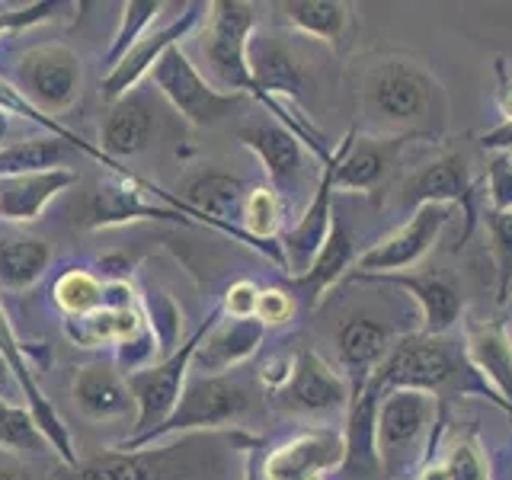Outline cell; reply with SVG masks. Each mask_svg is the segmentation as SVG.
Returning a JSON list of instances; mask_svg holds the SVG:
<instances>
[{"mask_svg":"<svg viewBox=\"0 0 512 480\" xmlns=\"http://www.w3.org/2000/svg\"><path fill=\"white\" fill-rule=\"evenodd\" d=\"M256 445L263 442L244 429L186 432L135 452L109 448L103 455L80 461L77 468H64L58 480H224L228 455L250 452Z\"/></svg>","mask_w":512,"mask_h":480,"instance_id":"obj_1","label":"cell"},{"mask_svg":"<svg viewBox=\"0 0 512 480\" xmlns=\"http://www.w3.org/2000/svg\"><path fill=\"white\" fill-rule=\"evenodd\" d=\"M362 106L391 138L439 135L445 122V93L420 61L384 58L362 80Z\"/></svg>","mask_w":512,"mask_h":480,"instance_id":"obj_2","label":"cell"},{"mask_svg":"<svg viewBox=\"0 0 512 480\" xmlns=\"http://www.w3.org/2000/svg\"><path fill=\"white\" fill-rule=\"evenodd\" d=\"M372 375L378 378L384 391L410 388V391H426L432 397L436 394H484L493 404L503 407V400L496 397L484 384V378L471 368L468 356H464V346L452 343L448 336H429V333L400 336Z\"/></svg>","mask_w":512,"mask_h":480,"instance_id":"obj_3","label":"cell"},{"mask_svg":"<svg viewBox=\"0 0 512 480\" xmlns=\"http://www.w3.org/2000/svg\"><path fill=\"white\" fill-rule=\"evenodd\" d=\"M445 416L439 400L426 391H384L378 407V455L381 471L391 480H416L436 461Z\"/></svg>","mask_w":512,"mask_h":480,"instance_id":"obj_4","label":"cell"},{"mask_svg":"<svg viewBox=\"0 0 512 480\" xmlns=\"http://www.w3.org/2000/svg\"><path fill=\"white\" fill-rule=\"evenodd\" d=\"M250 410V391L244 381L231 375H199L189 378L186 388L176 400L173 413L157 429L144 432L138 439H122L116 448L135 452V448L154 445L170 436H186V432H221Z\"/></svg>","mask_w":512,"mask_h":480,"instance_id":"obj_5","label":"cell"},{"mask_svg":"<svg viewBox=\"0 0 512 480\" xmlns=\"http://www.w3.org/2000/svg\"><path fill=\"white\" fill-rule=\"evenodd\" d=\"M253 32H256V13L250 4H240V0H215V4H208L202 55L208 74H212V84L218 90L256 96V84L247 61Z\"/></svg>","mask_w":512,"mask_h":480,"instance_id":"obj_6","label":"cell"},{"mask_svg":"<svg viewBox=\"0 0 512 480\" xmlns=\"http://www.w3.org/2000/svg\"><path fill=\"white\" fill-rule=\"evenodd\" d=\"M218 317H221V308H215L212 314H208L199 324V330L192 333L186 343L176 346L167 359L141 368V372L125 375L128 391H132V397H135V426L125 439H138V436H144V432L157 429L173 413L176 400H180L186 381H189V368H192V356H196V346L202 343V336L208 333V327H212Z\"/></svg>","mask_w":512,"mask_h":480,"instance_id":"obj_7","label":"cell"},{"mask_svg":"<svg viewBox=\"0 0 512 480\" xmlns=\"http://www.w3.org/2000/svg\"><path fill=\"white\" fill-rule=\"evenodd\" d=\"M151 80L160 90V96H164V100L196 128H208V125L221 122L231 109H237L247 100L244 93L218 90L212 80L192 64L183 45H173L170 52H164V58L154 64Z\"/></svg>","mask_w":512,"mask_h":480,"instance_id":"obj_8","label":"cell"},{"mask_svg":"<svg viewBox=\"0 0 512 480\" xmlns=\"http://www.w3.org/2000/svg\"><path fill=\"white\" fill-rule=\"evenodd\" d=\"M452 218H455L452 205L416 208L407 224H400L394 234H388L384 240H378L375 247H368L365 253L356 256V263H352V272L346 279L365 282L378 276H394V272L416 266L432 250V244H436L439 234L445 231V224Z\"/></svg>","mask_w":512,"mask_h":480,"instance_id":"obj_9","label":"cell"},{"mask_svg":"<svg viewBox=\"0 0 512 480\" xmlns=\"http://www.w3.org/2000/svg\"><path fill=\"white\" fill-rule=\"evenodd\" d=\"M84 84V71H80V58L68 45H36L20 58V93L45 116H58L68 112Z\"/></svg>","mask_w":512,"mask_h":480,"instance_id":"obj_10","label":"cell"},{"mask_svg":"<svg viewBox=\"0 0 512 480\" xmlns=\"http://www.w3.org/2000/svg\"><path fill=\"white\" fill-rule=\"evenodd\" d=\"M356 135H359L356 128H349V132L340 138V144H336L333 154L327 157V164L320 167V176H317V186L311 192L308 208H304L301 218L279 237V247L285 253L288 276H292V279L301 276V272L311 266V260L317 256V250L324 247V240L330 234V224H333V208H330L333 176H336V167L343 164L346 151L352 148V141H356Z\"/></svg>","mask_w":512,"mask_h":480,"instance_id":"obj_11","label":"cell"},{"mask_svg":"<svg viewBox=\"0 0 512 480\" xmlns=\"http://www.w3.org/2000/svg\"><path fill=\"white\" fill-rule=\"evenodd\" d=\"M144 218H160V221H180L192 224L186 215H180L170 205L154 202V186L138 180L135 173H112V180L96 186L84 205V218L80 224L90 231L100 228H119V224H132Z\"/></svg>","mask_w":512,"mask_h":480,"instance_id":"obj_12","label":"cell"},{"mask_svg":"<svg viewBox=\"0 0 512 480\" xmlns=\"http://www.w3.org/2000/svg\"><path fill=\"white\" fill-rule=\"evenodd\" d=\"M0 359L7 362V368L13 372L16 384H20V391L26 397V407L29 413L36 416L39 429L45 432L48 445H52V452L61 458L64 468H77V452H74V439H71V429L64 426V420L58 416L55 404L45 397L42 384L36 378L29 365V356H26V346L20 343V336H16L13 324H10V314L4 311V304H0Z\"/></svg>","mask_w":512,"mask_h":480,"instance_id":"obj_13","label":"cell"},{"mask_svg":"<svg viewBox=\"0 0 512 480\" xmlns=\"http://www.w3.org/2000/svg\"><path fill=\"white\" fill-rule=\"evenodd\" d=\"M352 388L340 372H333V365L314 352L311 346L295 349V365L288 375L285 388L272 394L276 407L285 413H330L349 407Z\"/></svg>","mask_w":512,"mask_h":480,"instance_id":"obj_14","label":"cell"},{"mask_svg":"<svg viewBox=\"0 0 512 480\" xmlns=\"http://www.w3.org/2000/svg\"><path fill=\"white\" fill-rule=\"evenodd\" d=\"M381 397L384 388L375 375H368V381L362 384H352L346 426H343V464L336 471L346 480H375L381 474V455H378Z\"/></svg>","mask_w":512,"mask_h":480,"instance_id":"obj_15","label":"cell"},{"mask_svg":"<svg viewBox=\"0 0 512 480\" xmlns=\"http://www.w3.org/2000/svg\"><path fill=\"white\" fill-rule=\"evenodd\" d=\"M205 10L208 7H202V4H186L183 13L176 16L173 23L148 32L141 42H135L132 48H128L125 58L112 71H106V77H103V100L106 103L125 100V96L138 87V80L154 71V64L164 58V52H170L173 45H183V39L199 26Z\"/></svg>","mask_w":512,"mask_h":480,"instance_id":"obj_16","label":"cell"},{"mask_svg":"<svg viewBox=\"0 0 512 480\" xmlns=\"http://www.w3.org/2000/svg\"><path fill=\"white\" fill-rule=\"evenodd\" d=\"M400 205H404L407 212H416V208H423V205L461 208L464 221H468L464 237H468L474 221H477V212H474V180L468 173V164H464V157L461 154H442L436 160H429L420 173H413L404 183Z\"/></svg>","mask_w":512,"mask_h":480,"instance_id":"obj_17","label":"cell"},{"mask_svg":"<svg viewBox=\"0 0 512 480\" xmlns=\"http://www.w3.org/2000/svg\"><path fill=\"white\" fill-rule=\"evenodd\" d=\"M343 432L308 429L285 439L260 461L263 480H320L324 471H340Z\"/></svg>","mask_w":512,"mask_h":480,"instance_id":"obj_18","label":"cell"},{"mask_svg":"<svg viewBox=\"0 0 512 480\" xmlns=\"http://www.w3.org/2000/svg\"><path fill=\"white\" fill-rule=\"evenodd\" d=\"M372 282L384 285H397L410 292L420 304L423 314V333L429 336H445L458 324L464 298H461V285L452 272L432 269V272H394V276H378Z\"/></svg>","mask_w":512,"mask_h":480,"instance_id":"obj_19","label":"cell"},{"mask_svg":"<svg viewBox=\"0 0 512 480\" xmlns=\"http://www.w3.org/2000/svg\"><path fill=\"white\" fill-rule=\"evenodd\" d=\"M240 144L256 154L272 189L282 196H295L304 180V144L285 125H247L237 132Z\"/></svg>","mask_w":512,"mask_h":480,"instance_id":"obj_20","label":"cell"},{"mask_svg":"<svg viewBox=\"0 0 512 480\" xmlns=\"http://www.w3.org/2000/svg\"><path fill=\"white\" fill-rule=\"evenodd\" d=\"M266 327L256 317L247 320H231V317H218L208 333L202 336V343L196 346V356H192V368L199 375H228L237 365H244L253 359L263 346Z\"/></svg>","mask_w":512,"mask_h":480,"instance_id":"obj_21","label":"cell"},{"mask_svg":"<svg viewBox=\"0 0 512 480\" xmlns=\"http://www.w3.org/2000/svg\"><path fill=\"white\" fill-rule=\"evenodd\" d=\"M464 356L512 413V336L500 320H480L464 333Z\"/></svg>","mask_w":512,"mask_h":480,"instance_id":"obj_22","label":"cell"},{"mask_svg":"<svg viewBox=\"0 0 512 480\" xmlns=\"http://www.w3.org/2000/svg\"><path fill=\"white\" fill-rule=\"evenodd\" d=\"M77 183V173L68 167H55L45 173L7 176L0 180V221L10 224H32L39 221L48 202L58 199L64 189Z\"/></svg>","mask_w":512,"mask_h":480,"instance_id":"obj_23","label":"cell"},{"mask_svg":"<svg viewBox=\"0 0 512 480\" xmlns=\"http://www.w3.org/2000/svg\"><path fill=\"white\" fill-rule=\"evenodd\" d=\"M352 263H356V240H352V231L346 228V221L333 215L324 247L317 250L311 266L304 269L301 276H295L292 282L298 285L304 301H308V308H317V304L327 298L330 288L340 285L349 276Z\"/></svg>","mask_w":512,"mask_h":480,"instance_id":"obj_24","label":"cell"},{"mask_svg":"<svg viewBox=\"0 0 512 480\" xmlns=\"http://www.w3.org/2000/svg\"><path fill=\"white\" fill-rule=\"evenodd\" d=\"M407 138H391V135H365L352 141L346 151L343 164L336 167L333 176V192H375L384 176H388L397 148Z\"/></svg>","mask_w":512,"mask_h":480,"instance_id":"obj_25","label":"cell"},{"mask_svg":"<svg viewBox=\"0 0 512 480\" xmlns=\"http://www.w3.org/2000/svg\"><path fill=\"white\" fill-rule=\"evenodd\" d=\"M74 400L90 420H122V416L135 413V397L128 391L125 375L109 362L80 368L74 378Z\"/></svg>","mask_w":512,"mask_h":480,"instance_id":"obj_26","label":"cell"},{"mask_svg":"<svg viewBox=\"0 0 512 480\" xmlns=\"http://www.w3.org/2000/svg\"><path fill=\"white\" fill-rule=\"evenodd\" d=\"M391 346V330L378 324L375 317H346L340 330H336V352H340V362L352 372V384L368 381V375L384 362Z\"/></svg>","mask_w":512,"mask_h":480,"instance_id":"obj_27","label":"cell"},{"mask_svg":"<svg viewBox=\"0 0 512 480\" xmlns=\"http://www.w3.org/2000/svg\"><path fill=\"white\" fill-rule=\"evenodd\" d=\"M154 132V116L148 103L141 96H125L119 103H109V112L100 128V151L116 160V157H132L148 148Z\"/></svg>","mask_w":512,"mask_h":480,"instance_id":"obj_28","label":"cell"},{"mask_svg":"<svg viewBox=\"0 0 512 480\" xmlns=\"http://www.w3.org/2000/svg\"><path fill=\"white\" fill-rule=\"evenodd\" d=\"M144 330V314H141V301L135 308H112L103 304L87 317H74L64 320V333L71 336L77 346H122L125 340H132Z\"/></svg>","mask_w":512,"mask_h":480,"instance_id":"obj_29","label":"cell"},{"mask_svg":"<svg viewBox=\"0 0 512 480\" xmlns=\"http://www.w3.org/2000/svg\"><path fill=\"white\" fill-rule=\"evenodd\" d=\"M48 263H52V247L45 240L26 234L0 237V288L7 292H26L29 285H36Z\"/></svg>","mask_w":512,"mask_h":480,"instance_id":"obj_30","label":"cell"},{"mask_svg":"<svg viewBox=\"0 0 512 480\" xmlns=\"http://www.w3.org/2000/svg\"><path fill=\"white\" fill-rule=\"evenodd\" d=\"M276 10L295 32L327 45L340 42L349 20L346 4H336V0H285V4H276Z\"/></svg>","mask_w":512,"mask_h":480,"instance_id":"obj_31","label":"cell"},{"mask_svg":"<svg viewBox=\"0 0 512 480\" xmlns=\"http://www.w3.org/2000/svg\"><path fill=\"white\" fill-rule=\"evenodd\" d=\"M0 112H7V116H16V119H26V122H36V125L48 128V132H52V138H58V141H64V144H71V148L84 151V154L93 157V160H100V164L109 167L112 173H128V170L119 167V160H109L100 148H96V144L84 141L77 132H71V128H64V125H58L52 116H45V112H39V109L32 106V103L26 100V96L20 93V87H13L7 77H0Z\"/></svg>","mask_w":512,"mask_h":480,"instance_id":"obj_32","label":"cell"},{"mask_svg":"<svg viewBox=\"0 0 512 480\" xmlns=\"http://www.w3.org/2000/svg\"><path fill=\"white\" fill-rule=\"evenodd\" d=\"M64 164V141L58 138H23L0 148V180L26 173H45Z\"/></svg>","mask_w":512,"mask_h":480,"instance_id":"obj_33","label":"cell"},{"mask_svg":"<svg viewBox=\"0 0 512 480\" xmlns=\"http://www.w3.org/2000/svg\"><path fill=\"white\" fill-rule=\"evenodd\" d=\"M103 282L93 276L87 269H68L61 272L52 285V295L55 304L64 311V317L74 320V317H87L96 308H103Z\"/></svg>","mask_w":512,"mask_h":480,"instance_id":"obj_34","label":"cell"},{"mask_svg":"<svg viewBox=\"0 0 512 480\" xmlns=\"http://www.w3.org/2000/svg\"><path fill=\"white\" fill-rule=\"evenodd\" d=\"M0 445L10 448V452H32V455L52 452V445H48L45 432L39 429L29 407L13 404V400L4 397H0Z\"/></svg>","mask_w":512,"mask_h":480,"instance_id":"obj_35","label":"cell"},{"mask_svg":"<svg viewBox=\"0 0 512 480\" xmlns=\"http://www.w3.org/2000/svg\"><path fill=\"white\" fill-rule=\"evenodd\" d=\"M285 221V205L272 186H253L244 205V231L260 244H279Z\"/></svg>","mask_w":512,"mask_h":480,"instance_id":"obj_36","label":"cell"},{"mask_svg":"<svg viewBox=\"0 0 512 480\" xmlns=\"http://www.w3.org/2000/svg\"><path fill=\"white\" fill-rule=\"evenodd\" d=\"M160 10H164V4H160V0H128V4L122 7V20H119L116 36H112L109 52L103 58L106 61V71L116 68V64L125 58L128 48L148 36L154 20L160 16Z\"/></svg>","mask_w":512,"mask_h":480,"instance_id":"obj_37","label":"cell"},{"mask_svg":"<svg viewBox=\"0 0 512 480\" xmlns=\"http://www.w3.org/2000/svg\"><path fill=\"white\" fill-rule=\"evenodd\" d=\"M442 468L448 480H490V461L474 432H461L448 442Z\"/></svg>","mask_w":512,"mask_h":480,"instance_id":"obj_38","label":"cell"},{"mask_svg":"<svg viewBox=\"0 0 512 480\" xmlns=\"http://www.w3.org/2000/svg\"><path fill=\"white\" fill-rule=\"evenodd\" d=\"M487 231H490V250L496 260V276H500V288H496V301H509L512 292V208L509 212H496L487 208L484 212Z\"/></svg>","mask_w":512,"mask_h":480,"instance_id":"obj_39","label":"cell"},{"mask_svg":"<svg viewBox=\"0 0 512 480\" xmlns=\"http://www.w3.org/2000/svg\"><path fill=\"white\" fill-rule=\"evenodd\" d=\"M141 314H144V324L157 336L160 356L167 359L176 349V336H180V327H183L176 304L164 292H151V295H141Z\"/></svg>","mask_w":512,"mask_h":480,"instance_id":"obj_40","label":"cell"},{"mask_svg":"<svg viewBox=\"0 0 512 480\" xmlns=\"http://www.w3.org/2000/svg\"><path fill=\"white\" fill-rule=\"evenodd\" d=\"M496 84H500V112L503 122L490 128V132L480 138L487 151L493 154H512V80L506 74V61L496 58Z\"/></svg>","mask_w":512,"mask_h":480,"instance_id":"obj_41","label":"cell"},{"mask_svg":"<svg viewBox=\"0 0 512 480\" xmlns=\"http://www.w3.org/2000/svg\"><path fill=\"white\" fill-rule=\"evenodd\" d=\"M295 295H288L285 288H263L260 301H256V320L269 327H285L295 317Z\"/></svg>","mask_w":512,"mask_h":480,"instance_id":"obj_42","label":"cell"},{"mask_svg":"<svg viewBox=\"0 0 512 480\" xmlns=\"http://www.w3.org/2000/svg\"><path fill=\"white\" fill-rule=\"evenodd\" d=\"M487 183H490V208L509 212L512 208V154H493L487 160Z\"/></svg>","mask_w":512,"mask_h":480,"instance_id":"obj_43","label":"cell"},{"mask_svg":"<svg viewBox=\"0 0 512 480\" xmlns=\"http://www.w3.org/2000/svg\"><path fill=\"white\" fill-rule=\"evenodd\" d=\"M55 10H61V4H52V0H42V4L0 7V36H4V32H16V29H26V26L52 20Z\"/></svg>","mask_w":512,"mask_h":480,"instance_id":"obj_44","label":"cell"},{"mask_svg":"<svg viewBox=\"0 0 512 480\" xmlns=\"http://www.w3.org/2000/svg\"><path fill=\"white\" fill-rule=\"evenodd\" d=\"M260 292L263 288H256L250 279H240L234 282L228 292L221 298V314L231 317V320H247V317H256V301H260Z\"/></svg>","mask_w":512,"mask_h":480,"instance_id":"obj_45","label":"cell"},{"mask_svg":"<svg viewBox=\"0 0 512 480\" xmlns=\"http://www.w3.org/2000/svg\"><path fill=\"white\" fill-rule=\"evenodd\" d=\"M292 365H295V352L292 356H269L263 365H260V372H256V378H260V384H263V391L272 397V394H279L282 388H285V381H288V375H292Z\"/></svg>","mask_w":512,"mask_h":480,"instance_id":"obj_46","label":"cell"},{"mask_svg":"<svg viewBox=\"0 0 512 480\" xmlns=\"http://www.w3.org/2000/svg\"><path fill=\"white\" fill-rule=\"evenodd\" d=\"M13 388H20V384H16V378H13V372H10V368H7V362L0 359V397H4V400H10Z\"/></svg>","mask_w":512,"mask_h":480,"instance_id":"obj_47","label":"cell"},{"mask_svg":"<svg viewBox=\"0 0 512 480\" xmlns=\"http://www.w3.org/2000/svg\"><path fill=\"white\" fill-rule=\"evenodd\" d=\"M416 480H448L445 477V468H442V461H432V464H426V468L416 474Z\"/></svg>","mask_w":512,"mask_h":480,"instance_id":"obj_48","label":"cell"},{"mask_svg":"<svg viewBox=\"0 0 512 480\" xmlns=\"http://www.w3.org/2000/svg\"><path fill=\"white\" fill-rule=\"evenodd\" d=\"M0 480H29V474L16 471V468H0Z\"/></svg>","mask_w":512,"mask_h":480,"instance_id":"obj_49","label":"cell"},{"mask_svg":"<svg viewBox=\"0 0 512 480\" xmlns=\"http://www.w3.org/2000/svg\"><path fill=\"white\" fill-rule=\"evenodd\" d=\"M7 135H10V116H7V112H0V148H4Z\"/></svg>","mask_w":512,"mask_h":480,"instance_id":"obj_50","label":"cell"},{"mask_svg":"<svg viewBox=\"0 0 512 480\" xmlns=\"http://www.w3.org/2000/svg\"><path fill=\"white\" fill-rule=\"evenodd\" d=\"M320 480H324V477H320Z\"/></svg>","mask_w":512,"mask_h":480,"instance_id":"obj_51","label":"cell"}]
</instances>
